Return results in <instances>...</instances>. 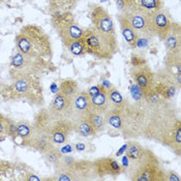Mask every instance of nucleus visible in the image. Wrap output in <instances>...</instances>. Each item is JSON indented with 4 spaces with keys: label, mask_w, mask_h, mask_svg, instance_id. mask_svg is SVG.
Listing matches in <instances>:
<instances>
[{
    "label": "nucleus",
    "mask_w": 181,
    "mask_h": 181,
    "mask_svg": "<svg viewBox=\"0 0 181 181\" xmlns=\"http://www.w3.org/2000/svg\"><path fill=\"white\" fill-rule=\"evenodd\" d=\"M90 19L94 28L107 33H114V25L109 13L99 5H94L90 10Z\"/></svg>",
    "instance_id": "nucleus-7"
},
{
    "label": "nucleus",
    "mask_w": 181,
    "mask_h": 181,
    "mask_svg": "<svg viewBox=\"0 0 181 181\" xmlns=\"http://www.w3.org/2000/svg\"><path fill=\"white\" fill-rule=\"evenodd\" d=\"M173 28L169 21V18L167 17L164 11L158 10L151 11L150 16V30L151 34H158L161 38H165L171 29Z\"/></svg>",
    "instance_id": "nucleus-8"
},
{
    "label": "nucleus",
    "mask_w": 181,
    "mask_h": 181,
    "mask_svg": "<svg viewBox=\"0 0 181 181\" xmlns=\"http://www.w3.org/2000/svg\"><path fill=\"white\" fill-rule=\"evenodd\" d=\"M27 180H29V181H32V180H36V181H38V180H39V178H38V177H36V176H34V175H31V176H30V177L27 178Z\"/></svg>",
    "instance_id": "nucleus-34"
},
{
    "label": "nucleus",
    "mask_w": 181,
    "mask_h": 181,
    "mask_svg": "<svg viewBox=\"0 0 181 181\" xmlns=\"http://www.w3.org/2000/svg\"><path fill=\"white\" fill-rule=\"evenodd\" d=\"M31 81H29L26 77H20L19 79H17V81L15 82V89L19 94L22 95H28L31 90Z\"/></svg>",
    "instance_id": "nucleus-20"
},
{
    "label": "nucleus",
    "mask_w": 181,
    "mask_h": 181,
    "mask_svg": "<svg viewBox=\"0 0 181 181\" xmlns=\"http://www.w3.org/2000/svg\"><path fill=\"white\" fill-rule=\"evenodd\" d=\"M33 134H34V130L29 124L24 123V122H20L17 124V136H19L26 143V145L29 144V141Z\"/></svg>",
    "instance_id": "nucleus-19"
},
{
    "label": "nucleus",
    "mask_w": 181,
    "mask_h": 181,
    "mask_svg": "<svg viewBox=\"0 0 181 181\" xmlns=\"http://www.w3.org/2000/svg\"><path fill=\"white\" fill-rule=\"evenodd\" d=\"M59 92L73 99V97L80 92L78 83L73 81V80H65L59 86Z\"/></svg>",
    "instance_id": "nucleus-17"
},
{
    "label": "nucleus",
    "mask_w": 181,
    "mask_h": 181,
    "mask_svg": "<svg viewBox=\"0 0 181 181\" xmlns=\"http://www.w3.org/2000/svg\"><path fill=\"white\" fill-rule=\"evenodd\" d=\"M51 140L54 144H63L68 139L69 135L73 131V123L72 119L54 120L49 128Z\"/></svg>",
    "instance_id": "nucleus-6"
},
{
    "label": "nucleus",
    "mask_w": 181,
    "mask_h": 181,
    "mask_svg": "<svg viewBox=\"0 0 181 181\" xmlns=\"http://www.w3.org/2000/svg\"><path fill=\"white\" fill-rule=\"evenodd\" d=\"M87 119L89 120L92 126L94 127L96 133L99 131H103L105 130L106 125L108 124L107 123V120H106V117L104 114H100V113H96V112H92L90 113L88 116H87Z\"/></svg>",
    "instance_id": "nucleus-18"
},
{
    "label": "nucleus",
    "mask_w": 181,
    "mask_h": 181,
    "mask_svg": "<svg viewBox=\"0 0 181 181\" xmlns=\"http://www.w3.org/2000/svg\"><path fill=\"white\" fill-rule=\"evenodd\" d=\"M44 38V34L42 32H34V38L32 32H29V34L22 33L17 39L18 48L23 54L30 56L46 54L50 50V47L48 42Z\"/></svg>",
    "instance_id": "nucleus-3"
},
{
    "label": "nucleus",
    "mask_w": 181,
    "mask_h": 181,
    "mask_svg": "<svg viewBox=\"0 0 181 181\" xmlns=\"http://www.w3.org/2000/svg\"><path fill=\"white\" fill-rule=\"evenodd\" d=\"M127 168L130 169V179L136 181H162L166 172L162 170L158 159L150 151L144 148L136 159L130 161Z\"/></svg>",
    "instance_id": "nucleus-1"
},
{
    "label": "nucleus",
    "mask_w": 181,
    "mask_h": 181,
    "mask_svg": "<svg viewBox=\"0 0 181 181\" xmlns=\"http://www.w3.org/2000/svg\"><path fill=\"white\" fill-rule=\"evenodd\" d=\"M44 154H45L46 159H47L50 164L54 165V166H56L58 162H59L61 157H62V152H61L60 150L56 149L55 147H53V148L50 150H48V151L45 152Z\"/></svg>",
    "instance_id": "nucleus-24"
},
{
    "label": "nucleus",
    "mask_w": 181,
    "mask_h": 181,
    "mask_svg": "<svg viewBox=\"0 0 181 181\" xmlns=\"http://www.w3.org/2000/svg\"><path fill=\"white\" fill-rule=\"evenodd\" d=\"M141 7L145 8L147 11H154L161 10V0H139Z\"/></svg>",
    "instance_id": "nucleus-25"
},
{
    "label": "nucleus",
    "mask_w": 181,
    "mask_h": 181,
    "mask_svg": "<svg viewBox=\"0 0 181 181\" xmlns=\"http://www.w3.org/2000/svg\"><path fill=\"white\" fill-rule=\"evenodd\" d=\"M122 16L126 19L131 26L137 30V32H142L143 36L149 35L150 30V16L151 11L143 7L127 5L122 10Z\"/></svg>",
    "instance_id": "nucleus-4"
},
{
    "label": "nucleus",
    "mask_w": 181,
    "mask_h": 181,
    "mask_svg": "<svg viewBox=\"0 0 181 181\" xmlns=\"http://www.w3.org/2000/svg\"><path fill=\"white\" fill-rule=\"evenodd\" d=\"M60 34H61V38L63 39L64 44L68 47L73 42L81 38L83 34H84V31H83L81 28H79L75 23L66 22L62 26V28H61Z\"/></svg>",
    "instance_id": "nucleus-13"
},
{
    "label": "nucleus",
    "mask_w": 181,
    "mask_h": 181,
    "mask_svg": "<svg viewBox=\"0 0 181 181\" xmlns=\"http://www.w3.org/2000/svg\"><path fill=\"white\" fill-rule=\"evenodd\" d=\"M131 77H133L136 85L145 91L151 90L156 82L154 73L145 64L141 66H135Z\"/></svg>",
    "instance_id": "nucleus-10"
},
{
    "label": "nucleus",
    "mask_w": 181,
    "mask_h": 181,
    "mask_svg": "<svg viewBox=\"0 0 181 181\" xmlns=\"http://www.w3.org/2000/svg\"><path fill=\"white\" fill-rule=\"evenodd\" d=\"M68 48L73 54L78 55V56L87 53V52H86V47H85V42H84V39H83V36L81 38L73 42L72 44L68 46Z\"/></svg>",
    "instance_id": "nucleus-23"
},
{
    "label": "nucleus",
    "mask_w": 181,
    "mask_h": 181,
    "mask_svg": "<svg viewBox=\"0 0 181 181\" xmlns=\"http://www.w3.org/2000/svg\"><path fill=\"white\" fill-rule=\"evenodd\" d=\"M99 91H100L99 86L97 85V86H93V87H91V88L87 91V92L89 93V95H90V96H93V95H95V94H96L97 92H99Z\"/></svg>",
    "instance_id": "nucleus-29"
},
{
    "label": "nucleus",
    "mask_w": 181,
    "mask_h": 181,
    "mask_svg": "<svg viewBox=\"0 0 181 181\" xmlns=\"http://www.w3.org/2000/svg\"><path fill=\"white\" fill-rule=\"evenodd\" d=\"M173 28L171 29V31L168 33L167 36L165 38V44L169 50H179V33H174Z\"/></svg>",
    "instance_id": "nucleus-21"
},
{
    "label": "nucleus",
    "mask_w": 181,
    "mask_h": 181,
    "mask_svg": "<svg viewBox=\"0 0 181 181\" xmlns=\"http://www.w3.org/2000/svg\"><path fill=\"white\" fill-rule=\"evenodd\" d=\"M83 39L86 52L100 59H109L117 52L115 33H107L92 27L84 31Z\"/></svg>",
    "instance_id": "nucleus-2"
},
{
    "label": "nucleus",
    "mask_w": 181,
    "mask_h": 181,
    "mask_svg": "<svg viewBox=\"0 0 181 181\" xmlns=\"http://www.w3.org/2000/svg\"><path fill=\"white\" fill-rule=\"evenodd\" d=\"M165 180H167V181H179L180 178L177 176V174L175 173V172L171 171V172H166Z\"/></svg>",
    "instance_id": "nucleus-27"
},
{
    "label": "nucleus",
    "mask_w": 181,
    "mask_h": 181,
    "mask_svg": "<svg viewBox=\"0 0 181 181\" xmlns=\"http://www.w3.org/2000/svg\"><path fill=\"white\" fill-rule=\"evenodd\" d=\"M75 148L78 150V151H83V150L86 149V145L84 143H78L75 145Z\"/></svg>",
    "instance_id": "nucleus-30"
},
{
    "label": "nucleus",
    "mask_w": 181,
    "mask_h": 181,
    "mask_svg": "<svg viewBox=\"0 0 181 181\" xmlns=\"http://www.w3.org/2000/svg\"><path fill=\"white\" fill-rule=\"evenodd\" d=\"M29 146L32 148L36 149L38 151H41L42 153L47 152L48 150L52 149L54 147V143L52 142L50 134L48 130H35L34 134L31 137L29 141Z\"/></svg>",
    "instance_id": "nucleus-12"
},
{
    "label": "nucleus",
    "mask_w": 181,
    "mask_h": 181,
    "mask_svg": "<svg viewBox=\"0 0 181 181\" xmlns=\"http://www.w3.org/2000/svg\"><path fill=\"white\" fill-rule=\"evenodd\" d=\"M62 153H65V152H70V151H73V146H70V145H66V146H64L61 148L60 150Z\"/></svg>",
    "instance_id": "nucleus-31"
},
{
    "label": "nucleus",
    "mask_w": 181,
    "mask_h": 181,
    "mask_svg": "<svg viewBox=\"0 0 181 181\" xmlns=\"http://www.w3.org/2000/svg\"><path fill=\"white\" fill-rule=\"evenodd\" d=\"M91 103H92V109L93 112L100 113L105 115L107 112L114 108V105L110 102L108 94L105 91L100 90L95 95L91 96Z\"/></svg>",
    "instance_id": "nucleus-14"
},
{
    "label": "nucleus",
    "mask_w": 181,
    "mask_h": 181,
    "mask_svg": "<svg viewBox=\"0 0 181 181\" xmlns=\"http://www.w3.org/2000/svg\"><path fill=\"white\" fill-rule=\"evenodd\" d=\"M73 109L75 115L79 117H87L90 113L93 112L91 96L87 91H80L73 97Z\"/></svg>",
    "instance_id": "nucleus-11"
},
{
    "label": "nucleus",
    "mask_w": 181,
    "mask_h": 181,
    "mask_svg": "<svg viewBox=\"0 0 181 181\" xmlns=\"http://www.w3.org/2000/svg\"><path fill=\"white\" fill-rule=\"evenodd\" d=\"M7 119L3 117V115H0V135L5 131V125H7Z\"/></svg>",
    "instance_id": "nucleus-28"
},
{
    "label": "nucleus",
    "mask_w": 181,
    "mask_h": 181,
    "mask_svg": "<svg viewBox=\"0 0 181 181\" xmlns=\"http://www.w3.org/2000/svg\"><path fill=\"white\" fill-rule=\"evenodd\" d=\"M49 112H50V114L54 120L73 119V115H75L73 99L63 95L60 92L57 93L51 104Z\"/></svg>",
    "instance_id": "nucleus-5"
},
{
    "label": "nucleus",
    "mask_w": 181,
    "mask_h": 181,
    "mask_svg": "<svg viewBox=\"0 0 181 181\" xmlns=\"http://www.w3.org/2000/svg\"><path fill=\"white\" fill-rule=\"evenodd\" d=\"M92 170L94 174L99 175V176H106V175L117 176L124 171V168H122L116 159L105 157L93 161Z\"/></svg>",
    "instance_id": "nucleus-9"
},
{
    "label": "nucleus",
    "mask_w": 181,
    "mask_h": 181,
    "mask_svg": "<svg viewBox=\"0 0 181 181\" xmlns=\"http://www.w3.org/2000/svg\"><path fill=\"white\" fill-rule=\"evenodd\" d=\"M126 148H127V144H126V145H124V146H122V147H121L120 151H118V152H117V155H120V154H122V152H123V151H125V150H126Z\"/></svg>",
    "instance_id": "nucleus-33"
},
{
    "label": "nucleus",
    "mask_w": 181,
    "mask_h": 181,
    "mask_svg": "<svg viewBox=\"0 0 181 181\" xmlns=\"http://www.w3.org/2000/svg\"><path fill=\"white\" fill-rule=\"evenodd\" d=\"M149 44V39L146 38V36H139L137 39V42H136V47H139V48H144V47H147Z\"/></svg>",
    "instance_id": "nucleus-26"
},
{
    "label": "nucleus",
    "mask_w": 181,
    "mask_h": 181,
    "mask_svg": "<svg viewBox=\"0 0 181 181\" xmlns=\"http://www.w3.org/2000/svg\"><path fill=\"white\" fill-rule=\"evenodd\" d=\"M119 23H120V28H121L122 34H123L124 38L126 39L128 45L131 46V47H136L137 39L139 38V34H138L137 30L130 25V22H128L122 15L119 16Z\"/></svg>",
    "instance_id": "nucleus-16"
},
{
    "label": "nucleus",
    "mask_w": 181,
    "mask_h": 181,
    "mask_svg": "<svg viewBox=\"0 0 181 181\" xmlns=\"http://www.w3.org/2000/svg\"><path fill=\"white\" fill-rule=\"evenodd\" d=\"M51 89H52V90H53V92H57V91H59V88L57 87V86H56V84H55V83H53V84H52V86H51Z\"/></svg>",
    "instance_id": "nucleus-32"
},
{
    "label": "nucleus",
    "mask_w": 181,
    "mask_h": 181,
    "mask_svg": "<svg viewBox=\"0 0 181 181\" xmlns=\"http://www.w3.org/2000/svg\"><path fill=\"white\" fill-rule=\"evenodd\" d=\"M107 94H108V97L110 99L114 107H121V106H124L125 105V102L123 99V97L120 94V92L116 89V87H113L110 89V90L107 91Z\"/></svg>",
    "instance_id": "nucleus-22"
},
{
    "label": "nucleus",
    "mask_w": 181,
    "mask_h": 181,
    "mask_svg": "<svg viewBox=\"0 0 181 181\" xmlns=\"http://www.w3.org/2000/svg\"><path fill=\"white\" fill-rule=\"evenodd\" d=\"M73 130L77 134H79L82 137H90L94 136L96 134L95 130L92 126V124L89 122L87 117H73Z\"/></svg>",
    "instance_id": "nucleus-15"
}]
</instances>
